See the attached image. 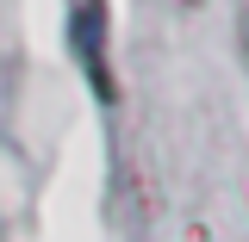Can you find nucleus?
<instances>
[{
    "label": "nucleus",
    "mask_w": 249,
    "mask_h": 242,
    "mask_svg": "<svg viewBox=\"0 0 249 242\" xmlns=\"http://www.w3.org/2000/svg\"><path fill=\"white\" fill-rule=\"evenodd\" d=\"M75 50L88 62L100 99H112V75H106V6L100 0H81V13H75Z\"/></svg>",
    "instance_id": "obj_1"
}]
</instances>
